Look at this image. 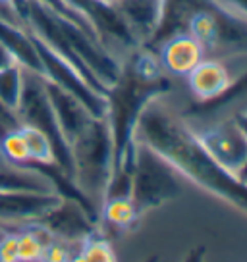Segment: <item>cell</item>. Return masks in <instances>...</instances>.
<instances>
[{
    "label": "cell",
    "instance_id": "2",
    "mask_svg": "<svg viewBox=\"0 0 247 262\" xmlns=\"http://www.w3.org/2000/svg\"><path fill=\"white\" fill-rule=\"evenodd\" d=\"M172 91L155 52L137 47L120 64V74L107 89V122L112 135V176L130 172L135 156L139 118L157 98ZM110 176V178H112Z\"/></svg>",
    "mask_w": 247,
    "mask_h": 262
},
{
    "label": "cell",
    "instance_id": "14",
    "mask_svg": "<svg viewBox=\"0 0 247 262\" xmlns=\"http://www.w3.org/2000/svg\"><path fill=\"white\" fill-rule=\"evenodd\" d=\"M0 42L8 50L12 60L22 66L25 72L43 75L41 60L35 49L33 37L25 25L0 16Z\"/></svg>",
    "mask_w": 247,
    "mask_h": 262
},
{
    "label": "cell",
    "instance_id": "33",
    "mask_svg": "<svg viewBox=\"0 0 247 262\" xmlns=\"http://www.w3.org/2000/svg\"><path fill=\"white\" fill-rule=\"evenodd\" d=\"M143 262H158V254H153V256H149L147 260H143Z\"/></svg>",
    "mask_w": 247,
    "mask_h": 262
},
{
    "label": "cell",
    "instance_id": "7",
    "mask_svg": "<svg viewBox=\"0 0 247 262\" xmlns=\"http://www.w3.org/2000/svg\"><path fill=\"white\" fill-rule=\"evenodd\" d=\"M31 37H33L35 49H37L39 60H41L43 77L77 98L83 106L89 110L91 116L105 118L107 116V97L97 93L89 83L83 79V75L75 70L74 66H70L64 58H60L56 52H52L41 39L35 37L33 33H31Z\"/></svg>",
    "mask_w": 247,
    "mask_h": 262
},
{
    "label": "cell",
    "instance_id": "12",
    "mask_svg": "<svg viewBox=\"0 0 247 262\" xmlns=\"http://www.w3.org/2000/svg\"><path fill=\"white\" fill-rule=\"evenodd\" d=\"M43 79H45V77H43ZM45 89H47L49 100H50V104H52L56 122H58V125H60V131H62L64 139L68 141V145H70L95 116H91L89 110L83 106L77 98L72 97V95L66 93L64 89L56 87L54 83H50L45 79Z\"/></svg>",
    "mask_w": 247,
    "mask_h": 262
},
{
    "label": "cell",
    "instance_id": "31",
    "mask_svg": "<svg viewBox=\"0 0 247 262\" xmlns=\"http://www.w3.org/2000/svg\"><path fill=\"white\" fill-rule=\"evenodd\" d=\"M14 0H0V8H12Z\"/></svg>",
    "mask_w": 247,
    "mask_h": 262
},
{
    "label": "cell",
    "instance_id": "3",
    "mask_svg": "<svg viewBox=\"0 0 247 262\" xmlns=\"http://www.w3.org/2000/svg\"><path fill=\"white\" fill-rule=\"evenodd\" d=\"M176 33H190L213 58L247 54V17L218 0H160L153 35L141 47L157 54L158 47Z\"/></svg>",
    "mask_w": 247,
    "mask_h": 262
},
{
    "label": "cell",
    "instance_id": "19",
    "mask_svg": "<svg viewBox=\"0 0 247 262\" xmlns=\"http://www.w3.org/2000/svg\"><path fill=\"white\" fill-rule=\"evenodd\" d=\"M24 68L16 62L0 68V104L16 114L22 91H24Z\"/></svg>",
    "mask_w": 247,
    "mask_h": 262
},
{
    "label": "cell",
    "instance_id": "8",
    "mask_svg": "<svg viewBox=\"0 0 247 262\" xmlns=\"http://www.w3.org/2000/svg\"><path fill=\"white\" fill-rule=\"evenodd\" d=\"M70 8L91 25L95 37L110 52L112 47L133 50L139 47L135 35L123 24L120 14L107 0H64Z\"/></svg>",
    "mask_w": 247,
    "mask_h": 262
},
{
    "label": "cell",
    "instance_id": "23",
    "mask_svg": "<svg viewBox=\"0 0 247 262\" xmlns=\"http://www.w3.org/2000/svg\"><path fill=\"white\" fill-rule=\"evenodd\" d=\"M79 254L87 262H118L112 245L108 243L107 237L100 235L99 229L83 241L79 247Z\"/></svg>",
    "mask_w": 247,
    "mask_h": 262
},
{
    "label": "cell",
    "instance_id": "1",
    "mask_svg": "<svg viewBox=\"0 0 247 262\" xmlns=\"http://www.w3.org/2000/svg\"><path fill=\"white\" fill-rule=\"evenodd\" d=\"M135 139L164 156L183 180L247 214V181L216 162L180 118L151 104L139 118Z\"/></svg>",
    "mask_w": 247,
    "mask_h": 262
},
{
    "label": "cell",
    "instance_id": "17",
    "mask_svg": "<svg viewBox=\"0 0 247 262\" xmlns=\"http://www.w3.org/2000/svg\"><path fill=\"white\" fill-rule=\"evenodd\" d=\"M188 83H190V89L195 95V98L199 102H203V100H211L224 93L230 87L232 77L220 60H216V58L205 60L203 58L188 74Z\"/></svg>",
    "mask_w": 247,
    "mask_h": 262
},
{
    "label": "cell",
    "instance_id": "21",
    "mask_svg": "<svg viewBox=\"0 0 247 262\" xmlns=\"http://www.w3.org/2000/svg\"><path fill=\"white\" fill-rule=\"evenodd\" d=\"M22 135L27 145V152H29V160L33 164H56L54 160V150L50 145L49 137L43 131L35 129L31 125H19Z\"/></svg>",
    "mask_w": 247,
    "mask_h": 262
},
{
    "label": "cell",
    "instance_id": "34",
    "mask_svg": "<svg viewBox=\"0 0 247 262\" xmlns=\"http://www.w3.org/2000/svg\"><path fill=\"white\" fill-rule=\"evenodd\" d=\"M107 2H112V0H107Z\"/></svg>",
    "mask_w": 247,
    "mask_h": 262
},
{
    "label": "cell",
    "instance_id": "30",
    "mask_svg": "<svg viewBox=\"0 0 247 262\" xmlns=\"http://www.w3.org/2000/svg\"><path fill=\"white\" fill-rule=\"evenodd\" d=\"M14 60H12V56L8 54V50L4 49V45L0 42V68H4V66L12 64Z\"/></svg>",
    "mask_w": 247,
    "mask_h": 262
},
{
    "label": "cell",
    "instance_id": "35",
    "mask_svg": "<svg viewBox=\"0 0 247 262\" xmlns=\"http://www.w3.org/2000/svg\"><path fill=\"white\" fill-rule=\"evenodd\" d=\"M0 160H2V156H0Z\"/></svg>",
    "mask_w": 247,
    "mask_h": 262
},
{
    "label": "cell",
    "instance_id": "15",
    "mask_svg": "<svg viewBox=\"0 0 247 262\" xmlns=\"http://www.w3.org/2000/svg\"><path fill=\"white\" fill-rule=\"evenodd\" d=\"M0 193H56V187L33 164L17 166L0 160Z\"/></svg>",
    "mask_w": 247,
    "mask_h": 262
},
{
    "label": "cell",
    "instance_id": "28",
    "mask_svg": "<svg viewBox=\"0 0 247 262\" xmlns=\"http://www.w3.org/2000/svg\"><path fill=\"white\" fill-rule=\"evenodd\" d=\"M218 2H222L224 6H228L230 10L247 17V0H218Z\"/></svg>",
    "mask_w": 247,
    "mask_h": 262
},
{
    "label": "cell",
    "instance_id": "27",
    "mask_svg": "<svg viewBox=\"0 0 247 262\" xmlns=\"http://www.w3.org/2000/svg\"><path fill=\"white\" fill-rule=\"evenodd\" d=\"M234 120H236V123L241 127V131L247 135V112H239V114H236V116H234ZM238 176L243 181H247V162H245V166L241 168V172H239Z\"/></svg>",
    "mask_w": 247,
    "mask_h": 262
},
{
    "label": "cell",
    "instance_id": "32",
    "mask_svg": "<svg viewBox=\"0 0 247 262\" xmlns=\"http://www.w3.org/2000/svg\"><path fill=\"white\" fill-rule=\"evenodd\" d=\"M70 262H87V260H85V258H83L81 254L77 253V254H75V256H74V258H72V260H70Z\"/></svg>",
    "mask_w": 247,
    "mask_h": 262
},
{
    "label": "cell",
    "instance_id": "6",
    "mask_svg": "<svg viewBox=\"0 0 247 262\" xmlns=\"http://www.w3.org/2000/svg\"><path fill=\"white\" fill-rule=\"evenodd\" d=\"M16 116L19 120V125H31L49 137L54 150V160L60 166V170L72 180V173H74L72 150L56 122V116L45 89L43 75L24 72V91H22V100L16 110Z\"/></svg>",
    "mask_w": 247,
    "mask_h": 262
},
{
    "label": "cell",
    "instance_id": "10",
    "mask_svg": "<svg viewBox=\"0 0 247 262\" xmlns=\"http://www.w3.org/2000/svg\"><path fill=\"white\" fill-rule=\"evenodd\" d=\"M43 228H47L52 233V237L81 245L85 239L97 231V222L91 220V216L85 212L79 203L72 199H62L50 212H47L39 220Z\"/></svg>",
    "mask_w": 247,
    "mask_h": 262
},
{
    "label": "cell",
    "instance_id": "20",
    "mask_svg": "<svg viewBox=\"0 0 247 262\" xmlns=\"http://www.w3.org/2000/svg\"><path fill=\"white\" fill-rule=\"evenodd\" d=\"M245 95H247V74H243L241 77H238L236 81H232L230 87L224 91V93H220L218 97L193 104L186 114L197 116V118H201V116H213V114H216L218 110L226 108L228 104L236 102L238 98L245 97Z\"/></svg>",
    "mask_w": 247,
    "mask_h": 262
},
{
    "label": "cell",
    "instance_id": "5",
    "mask_svg": "<svg viewBox=\"0 0 247 262\" xmlns=\"http://www.w3.org/2000/svg\"><path fill=\"white\" fill-rule=\"evenodd\" d=\"M181 173L157 150L135 139L132 168V201L139 214L162 206L181 195Z\"/></svg>",
    "mask_w": 247,
    "mask_h": 262
},
{
    "label": "cell",
    "instance_id": "29",
    "mask_svg": "<svg viewBox=\"0 0 247 262\" xmlns=\"http://www.w3.org/2000/svg\"><path fill=\"white\" fill-rule=\"evenodd\" d=\"M183 262H205V247L199 245L195 249H191L188 256L183 258Z\"/></svg>",
    "mask_w": 247,
    "mask_h": 262
},
{
    "label": "cell",
    "instance_id": "25",
    "mask_svg": "<svg viewBox=\"0 0 247 262\" xmlns=\"http://www.w3.org/2000/svg\"><path fill=\"white\" fill-rule=\"evenodd\" d=\"M0 262H19L17 254V229H8L0 237Z\"/></svg>",
    "mask_w": 247,
    "mask_h": 262
},
{
    "label": "cell",
    "instance_id": "16",
    "mask_svg": "<svg viewBox=\"0 0 247 262\" xmlns=\"http://www.w3.org/2000/svg\"><path fill=\"white\" fill-rule=\"evenodd\" d=\"M135 35L137 42L145 45L153 35L160 14V0H112L110 2Z\"/></svg>",
    "mask_w": 247,
    "mask_h": 262
},
{
    "label": "cell",
    "instance_id": "18",
    "mask_svg": "<svg viewBox=\"0 0 247 262\" xmlns=\"http://www.w3.org/2000/svg\"><path fill=\"white\" fill-rule=\"evenodd\" d=\"M141 214L133 205L132 196H110L105 199L99 210V222L114 229H133L139 222Z\"/></svg>",
    "mask_w": 247,
    "mask_h": 262
},
{
    "label": "cell",
    "instance_id": "9",
    "mask_svg": "<svg viewBox=\"0 0 247 262\" xmlns=\"http://www.w3.org/2000/svg\"><path fill=\"white\" fill-rule=\"evenodd\" d=\"M199 143L226 170L239 173L247 162V135L236 120H224L195 131Z\"/></svg>",
    "mask_w": 247,
    "mask_h": 262
},
{
    "label": "cell",
    "instance_id": "22",
    "mask_svg": "<svg viewBox=\"0 0 247 262\" xmlns=\"http://www.w3.org/2000/svg\"><path fill=\"white\" fill-rule=\"evenodd\" d=\"M0 156H2V160H6L10 164H17V166H25V164L31 162L19 127L6 129L0 133Z\"/></svg>",
    "mask_w": 247,
    "mask_h": 262
},
{
    "label": "cell",
    "instance_id": "24",
    "mask_svg": "<svg viewBox=\"0 0 247 262\" xmlns=\"http://www.w3.org/2000/svg\"><path fill=\"white\" fill-rule=\"evenodd\" d=\"M79 247L81 245H74V243L52 237V241L47 245L45 253H43L41 262H70L79 253Z\"/></svg>",
    "mask_w": 247,
    "mask_h": 262
},
{
    "label": "cell",
    "instance_id": "26",
    "mask_svg": "<svg viewBox=\"0 0 247 262\" xmlns=\"http://www.w3.org/2000/svg\"><path fill=\"white\" fill-rule=\"evenodd\" d=\"M14 127H19V120L14 112H10L6 108L0 104V133L6 129H14Z\"/></svg>",
    "mask_w": 247,
    "mask_h": 262
},
{
    "label": "cell",
    "instance_id": "13",
    "mask_svg": "<svg viewBox=\"0 0 247 262\" xmlns=\"http://www.w3.org/2000/svg\"><path fill=\"white\" fill-rule=\"evenodd\" d=\"M162 70L174 75H188L205 58V50L190 33H176L157 50Z\"/></svg>",
    "mask_w": 247,
    "mask_h": 262
},
{
    "label": "cell",
    "instance_id": "4",
    "mask_svg": "<svg viewBox=\"0 0 247 262\" xmlns=\"http://www.w3.org/2000/svg\"><path fill=\"white\" fill-rule=\"evenodd\" d=\"M75 187L100 210L112 176V135L107 118H93L70 143Z\"/></svg>",
    "mask_w": 247,
    "mask_h": 262
},
{
    "label": "cell",
    "instance_id": "11",
    "mask_svg": "<svg viewBox=\"0 0 247 262\" xmlns=\"http://www.w3.org/2000/svg\"><path fill=\"white\" fill-rule=\"evenodd\" d=\"M60 201L58 193H0V226L17 229L39 222Z\"/></svg>",
    "mask_w": 247,
    "mask_h": 262
}]
</instances>
